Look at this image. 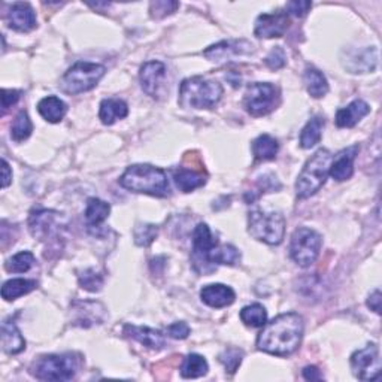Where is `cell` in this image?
<instances>
[{
  "mask_svg": "<svg viewBox=\"0 0 382 382\" xmlns=\"http://www.w3.org/2000/svg\"><path fill=\"white\" fill-rule=\"evenodd\" d=\"M303 327V318L296 312L278 315L263 326L257 336V348L276 357L290 355L302 343Z\"/></svg>",
  "mask_w": 382,
  "mask_h": 382,
  "instance_id": "cell-1",
  "label": "cell"
},
{
  "mask_svg": "<svg viewBox=\"0 0 382 382\" xmlns=\"http://www.w3.org/2000/svg\"><path fill=\"white\" fill-rule=\"evenodd\" d=\"M120 185L129 191L149 194L154 198L170 196L168 173L151 165H133L127 168L120 178Z\"/></svg>",
  "mask_w": 382,
  "mask_h": 382,
  "instance_id": "cell-2",
  "label": "cell"
},
{
  "mask_svg": "<svg viewBox=\"0 0 382 382\" xmlns=\"http://www.w3.org/2000/svg\"><path fill=\"white\" fill-rule=\"evenodd\" d=\"M223 87L217 81L202 76L184 79L179 87V103L185 108L207 109L221 100Z\"/></svg>",
  "mask_w": 382,
  "mask_h": 382,
  "instance_id": "cell-3",
  "label": "cell"
},
{
  "mask_svg": "<svg viewBox=\"0 0 382 382\" xmlns=\"http://www.w3.org/2000/svg\"><path fill=\"white\" fill-rule=\"evenodd\" d=\"M332 160L333 156L330 151L321 148L306 161L296 181V194L299 199H308L321 190L330 173Z\"/></svg>",
  "mask_w": 382,
  "mask_h": 382,
  "instance_id": "cell-4",
  "label": "cell"
},
{
  "mask_svg": "<svg viewBox=\"0 0 382 382\" xmlns=\"http://www.w3.org/2000/svg\"><path fill=\"white\" fill-rule=\"evenodd\" d=\"M78 358L74 354L43 355L32 366V375L39 381H71L78 372Z\"/></svg>",
  "mask_w": 382,
  "mask_h": 382,
  "instance_id": "cell-5",
  "label": "cell"
},
{
  "mask_svg": "<svg viewBox=\"0 0 382 382\" xmlns=\"http://www.w3.org/2000/svg\"><path fill=\"white\" fill-rule=\"evenodd\" d=\"M250 235L268 245H280L285 235V219L280 212L252 211L248 217Z\"/></svg>",
  "mask_w": 382,
  "mask_h": 382,
  "instance_id": "cell-6",
  "label": "cell"
},
{
  "mask_svg": "<svg viewBox=\"0 0 382 382\" xmlns=\"http://www.w3.org/2000/svg\"><path fill=\"white\" fill-rule=\"evenodd\" d=\"M107 72V67L90 63V62H76L62 78V88L67 95H79V93L90 91L95 88L99 81Z\"/></svg>",
  "mask_w": 382,
  "mask_h": 382,
  "instance_id": "cell-7",
  "label": "cell"
},
{
  "mask_svg": "<svg viewBox=\"0 0 382 382\" xmlns=\"http://www.w3.org/2000/svg\"><path fill=\"white\" fill-rule=\"evenodd\" d=\"M321 244V236L315 230L299 227L290 240V256L300 268H309L318 259Z\"/></svg>",
  "mask_w": 382,
  "mask_h": 382,
  "instance_id": "cell-8",
  "label": "cell"
},
{
  "mask_svg": "<svg viewBox=\"0 0 382 382\" xmlns=\"http://www.w3.org/2000/svg\"><path fill=\"white\" fill-rule=\"evenodd\" d=\"M280 105V90L269 83L251 84L245 93L244 107L252 117H263Z\"/></svg>",
  "mask_w": 382,
  "mask_h": 382,
  "instance_id": "cell-9",
  "label": "cell"
},
{
  "mask_svg": "<svg viewBox=\"0 0 382 382\" xmlns=\"http://www.w3.org/2000/svg\"><path fill=\"white\" fill-rule=\"evenodd\" d=\"M32 235L39 240H51L59 236L67 227V219L63 214L55 211H36L29 221Z\"/></svg>",
  "mask_w": 382,
  "mask_h": 382,
  "instance_id": "cell-10",
  "label": "cell"
},
{
  "mask_svg": "<svg viewBox=\"0 0 382 382\" xmlns=\"http://www.w3.org/2000/svg\"><path fill=\"white\" fill-rule=\"evenodd\" d=\"M218 245V240L212 236L210 227L200 223L194 228L193 233V264L198 272H210L206 266H211V257L212 252ZM211 269L214 268L211 266Z\"/></svg>",
  "mask_w": 382,
  "mask_h": 382,
  "instance_id": "cell-11",
  "label": "cell"
},
{
  "mask_svg": "<svg viewBox=\"0 0 382 382\" xmlns=\"http://www.w3.org/2000/svg\"><path fill=\"white\" fill-rule=\"evenodd\" d=\"M353 374L362 381H375L381 375L379 348L375 343H369L364 348L355 351L351 358Z\"/></svg>",
  "mask_w": 382,
  "mask_h": 382,
  "instance_id": "cell-12",
  "label": "cell"
},
{
  "mask_svg": "<svg viewBox=\"0 0 382 382\" xmlns=\"http://www.w3.org/2000/svg\"><path fill=\"white\" fill-rule=\"evenodd\" d=\"M254 51V46L247 39H235V41H223L215 45H211L210 48L203 51L206 59L215 63H224L238 59V57L248 55Z\"/></svg>",
  "mask_w": 382,
  "mask_h": 382,
  "instance_id": "cell-13",
  "label": "cell"
},
{
  "mask_svg": "<svg viewBox=\"0 0 382 382\" xmlns=\"http://www.w3.org/2000/svg\"><path fill=\"white\" fill-rule=\"evenodd\" d=\"M378 48L366 46V48H354L346 51V57L342 59L343 67L351 74L374 72L378 66Z\"/></svg>",
  "mask_w": 382,
  "mask_h": 382,
  "instance_id": "cell-14",
  "label": "cell"
},
{
  "mask_svg": "<svg viewBox=\"0 0 382 382\" xmlns=\"http://www.w3.org/2000/svg\"><path fill=\"white\" fill-rule=\"evenodd\" d=\"M166 79V66L165 63L153 60L146 62L139 72V81H141L142 90L148 96L158 99L161 96V91L165 88Z\"/></svg>",
  "mask_w": 382,
  "mask_h": 382,
  "instance_id": "cell-15",
  "label": "cell"
},
{
  "mask_svg": "<svg viewBox=\"0 0 382 382\" xmlns=\"http://www.w3.org/2000/svg\"><path fill=\"white\" fill-rule=\"evenodd\" d=\"M288 26H290V18L281 11H276L273 14H261L256 21L254 34L260 39L282 38Z\"/></svg>",
  "mask_w": 382,
  "mask_h": 382,
  "instance_id": "cell-16",
  "label": "cell"
},
{
  "mask_svg": "<svg viewBox=\"0 0 382 382\" xmlns=\"http://www.w3.org/2000/svg\"><path fill=\"white\" fill-rule=\"evenodd\" d=\"M360 151V146L353 145L342 149V151L332 160L330 165V173L333 179L339 182L350 179L354 173V161L357 158V154Z\"/></svg>",
  "mask_w": 382,
  "mask_h": 382,
  "instance_id": "cell-17",
  "label": "cell"
},
{
  "mask_svg": "<svg viewBox=\"0 0 382 382\" xmlns=\"http://www.w3.org/2000/svg\"><path fill=\"white\" fill-rule=\"evenodd\" d=\"M8 25L17 32H30L36 27V14L29 4H14L8 13Z\"/></svg>",
  "mask_w": 382,
  "mask_h": 382,
  "instance_id": "cell-18",
  "label": "cell"
},
{
  "mask_svg": "<svg viewBox=\"0 0 382 382\" xmlns=\"http://www.w3.org/2000/svg\"><path fill=\"white\" fill-rule=\"evenodd\" d=\"M200 299L205 305L219 309L233 303L236 294L230 287L224 284H210L205 285L200 290Z\"/></svg>",
  "mask_w": 382,
  "mask_h": 382,
  "instance_id": "cell-19",
  "label": "cell"
},
{
  "mask_svg": "<svg viewBox=\"0 0 382 382\" xmlns=\"http://www.w3.org/2000/svg\"><path fill=\"white\" fill-rule=\"evenodd\" d=\"M124 334L137 341L139 343H142L149 350L160 351L166 346L165 334L149 327H137V326H132V324H127V326L124 327Z\"/></svg>",
  "mask_w": 382,
  "mask_h": 382,
  "instance_id": "cell-20",
  "label": "cell"
},
{
  "mask_svg": "<svg viewBox=\"0 0 382 382\" xmlns=\"http://www.w3.org/2000/svg\"><path fill=\"white\" fill-rule=\"evenodd\" d=\"M370 112V108L364 100H354L351 102L348 107H345L342 109L338 111L336 114V125L342 127H354L358 121H362V118H364L366 115Z\"/></svg>",
  "mask_w": 382,
  "mask_h": 382,
  "instance_id": "cell-21",
  "label": "cell"
},
{
  "mask_svg": "<svg viewBox=\"0 0 382 382\" xmlns=\"http://www.w3.org/2000/svg\"><path fill=\"white\" fill-rule=\"evenodd\" d=\"M2 348L9 355H15L26 350V341L14 321L6 320L2 324Z\"/></svg>",
  "mask_w": 382,
  "mask_h": 382,
  "instance_id": "cell-22",
  "label": "cell"
},
{
  "mask_svg": "<svg viewBox=\"0 0 382 382\" xmlns=\"http://www.w3.org/2000/svg\"><path fill=\"white\" fill-rule=\"evenodd\" d=\"M129 115V107L121 99H105L100 103L99 118L105 125H111L117 120L125 118Z\"/></svg>",
  "mask_w": 382,
  "mask_h": 382,
  "instance_id": "cell-23",
  "label": "cell"
},
{
  "mask_svg": "<svg viewBox=\"0 0 382 382\" xmlns=\"http://www.w3.org/2000/svg\"><path fill=\"white\" fill-rule=\"evenodd\" d=\"M38 111L41 114V117L48 123H59L64 118V115L67 112V105L57 96H48L43 97L38 103Z\"/></svg>",
  "mask_w": 382,
  "mask_h": 382,
  "instance_id": "cell-24",
  "label": "cell"
},
{
  "mask_svg": "<svg viewBox=\"0 0 382 382\" xmlns=\"http://www.w3.org/2000/svg\"><path fill=\"white\" fill-rule=\"evenodd\" d=\"M303 81L308 93L314 99L324 97L329 93L327 78L315 67H306V71L303 74Z\"/></svg>",
  "mask_w": 382,
  "mask_h": 382,
  "instance_id": "cell-25",
  "label": "cell"
},
{
  "mask_svg": "<svg viewBox=\"0 0 382 382\" xmlns=\"http://www.w3.org/2000/svg\"><path fill=\"white\" fill-rule=\"evenodd\" d=\"M173 181H175L177 187L181 191L190 193L196 189L202 187V185L206 182V178L199 172L181 168V169H177L175 172H173Z\"/></svg>",
  "mask_w": 382,
  "mask_h": 382,
  "instance_id": "cell-26",
  "label": "cell"
},
{
  "mask_svg": "<svg viewBox=\"0 0 382 382\" xmlns=\"http://www.w3.org/2000/svg\"><path fill=\"white\" fill-rule=\"evenodd\" d=\"M38 287V282L33 280H22V278H15V280H9L2 287V297L6 302H13V300L29 294Z\"/></svg>",
  "mask_w": 382,
  "mask_h": 382,
  "instance_id": "cell-27",
  "label": "cell"
},
{
  "mask_svg": "<svg viewBox=\"0 0 382 382\" xmlns=\"http://www.w3.org/2000/svg\"><path fill=\"white\" fill-rule=\"evenodd\" d=\"M280 151V144L271 135H260L256 141L252 142V154L257 160L269 161L275 160L276 154Z\"/></svg>",
  "mask_w": 382,
  "mask_h": 382,
  "instance_id": "cell-28",
  "label": "cell"
},
{
  "mask_svg": "<svg viewBox=\"0 0 382 382\" xmlns=\"http://www.w3.org/2000/svg\"><path fill=\"white\" fill-rule=\"evenodd\" d=\"M111 205L97 198H91L87 200L86 207V221L90 227H97L109 217Z\"/></svg>",
  "mask_w": 382,
  "mask_h": 382,
  "instance_id": "cell-29",
  "label": "cell"
},
{
  "mask_svg": "<svg viewBox=\"0 0 382 382\" xmlns=\"http://www.w3.org/2000/svg\"><path fill=\"white\" fill-rule=\"evenodd\" d=\"M322 129H324V118L321 117L311 118L302 129V133H300V146L308 149L317 145L321 141Z\"/></svg>",
  "mask_w": 382,
  "mask_h": 382,
  "instance_id": "cell-30",
  "label": "cell"
},
{
  "mask_svg": "<svg viewBox=\"0 0 382 382\" xmlns=\"http://www.w3.org/2000/svg\"><path fill=\"white\" fill-rule=\"evenodd\" d=\"M210 370V366H207V362L205 360V357L199 354H189L184 358L182 366H181V375L184 378H200L205 376Z\"/></svg>",
  "mask_w": 382,
  "mask_h": 382,
  "instance_id": "cell-31",
  "label": "cell"
},
{
  "mask_svg": "<svg viewBox=\"0 0 382 382\" xmlns=\"http://www.w3.org/2000/svg\"><path fill=\"white\" fill-rule=\"evenodd\" d=\"M240 320L248 327L259 329L268 321V311L260 303H252L240 311Z\"/></svg>",
  "mask_w": 382,
  "mask_h": 382,
  "instance_id": "cell-32",
  "label": "cell"
},
{
  "mask_svg": "<svg viewBox=\"0 0 382 382\" xmlns=\"http://www.w3.org/2000/svg\"><path fill=\"white\" fill-rule=\"evenodd\" d=\"M32 132L33 124L29 118V115L26 111H21L15 117L13 127H11V137H13L15 142H22L32 135Z\"/></svg>",
  "mask_w": 382,
  "mask_h": 382,
  "instance_id": "cell-33",
  "label": "cell"
},
{
  "mask_svg": "<svg viewBox=\"0 0 382 382\" xmlns=\"http://www.w3.org/2000/svg\"><path fill=\"white\" fill-rule=\"evenodd\" d=\"M33 264H34L33 254L30 251H21L5 263V269L11 273H25L32 269Z\"/></svg>",
  "mask_w": 382,
  "mask_h": 382,
  "instance_id": "cell-34",
  "label": "cell"
},
{
  "mask_svg": "<svg viewBox=\"0 0 382 382\" xmlns=\"http://www.w3.org/2000/svg\"><path fill=\"white\" fill-rule=\"evenodd\" d=\"M240 260V252L233 245H217L212 252L211 263L212 264H226L235 266Z\"/></svg>",
  "mask_w": 382,
  "mask_h": 382,
  "instance_id": "cell-35",
  "label": "cell"
},
{
  "mask_svg": "<svg viewBox=\"0 0 382 382\" xmlns=\"http://www.w3.org/2000/svg\"><path fill=\"white\" fill-rule=\"evenodd\" d=\"M158 228L154 224H139L133 230L135 244L139 247H149L156 240Z\"/></svg>",
  "mask_w": 382,
  "mask_h": 382,
  "instance_id": "cell-36",
  "label": "cell"
},
{
  "mask_svg": "<svg viewBox=\"0 0 382 382\" xmlns=\"http://www.w3.org/2000/svg\"><path fill=\"white\" fill-rule=\"evenodd\" d=\"M78 282L81 288L90 292V293H96L100 292L103 287V276L96 272L95 269H87L83 273L78 276Z\"/></svg>",
  "mask_w": 382,
  "mask_h": 382,
  "instance_id": "cell-37",
  "label": "cell"
},
{
  "mask_svg": "<svg viewBox=\"0 0 382 382\" xmlns=\"http://www.w3.org/2000/svg\"><path fill=\"white\" fill-rule=\"evenodd\" d=\"M242 357H244V353H242L239 348H227L219 354L218 360L224 364L226 372L233 375L242 363Z\"/></svg>",
  "mask_w": 382,
  "mask_h": 382,
  "instance_id": "cell-38",
  "label": "cell"
},
{
  "mask_svg": "<svg viewBox=\"0 0 382 382\" xmlns=\"http://www.w3.org/2000/svg\"><path fill=\"white\" fill-rule=\"evenodd\" d=\"M179 6L178 2H170V0H160V2H153L149 5V11L154 18H163L166 15H170L175 13L177 8Z\"/></svg>",
  "mask_w": 382,
  "mask_h": 382,
  "instance_id": "cell-39",
  "label": "cell"
},
{
  "mask_svg": "<svg viewBox=\"0 0 382 382\" xmlns=\"http://www.w3.org/2000/svg\"><path fill=\"white\" fill-rule=\"evenodd\" d=\"M264 63L268 64L273 71L276 69H281L285 66L287 63V57H285V51L281 48V46H275V48L269 53V55L266 57Z\"/></svg>",
  "mask_w": 382,
  "mask_h": 382,
  "instance_id": "cell-40",
  "label": "cell"
},
{
  "mask_svg": "<svg viewBox=\"0 0 382 382\" xmlns=\"http://www.w3.org/2000/svg\"><path fill=\"white\" fill-rule=\"evenodd\" d=\"M312 8L311 2H305V0H294V2H288L285 9L288 14H292L294 17H303L309 13V9Z\"/></svg>",
  "mask_w": 382,
  "mask_h": 382,
  "instance_id": "cell-41",
  "label": "cell"
},
{
  "mask_svg": "<svg viewBox=\"0 0 382 382\" xmlns=\"http://www.w3.org/2000/svg\"><path fill=\"white\" fill-rule=\"evenodd\" d=\"M168 334H169L170 338H173V339H185V338H189V334H190L189 324H185L182 321L173 322V324H170V326L168 327Z\"/></svg>",
  "mask_w": 382,
  "mask_h": 382,
  "instance_id": "cell-42",
  "label": "cell"
},
{
  "mask_svg": "<svg viewBox=\"0 0 382 382\" xmlns=\"http://www.w3.org/2000/svg\"><path fill=\"white\" fill-rule=\"evenodd\" d=\"M18 99H20V91L4 88V90H2V109H4V114H5L11 107L15 105V103L18 102Z\"/></svg>",
  "mask_w": 382,
  "mask_h": 382,
  "instance_id": "cell-43",
  "label": "cell"
},
{
  "mask_svg": "<svg viewBox=\"0 0 382 382\" xmlns=\"http://www.w3.org/2000/svg\"><path fill=\"white\" fill-rule=\"evenodd\" d=\"M367 306L375 311L376 314H381V292L375 290L367 299Z\"/></svg>",
  "mask_w": 382,
  "mask_h": 382,
  "instance_id": "cell-44",
  "label": "cell"
},
{
  "mask_svg": "<svg viewBox=\"0 0 382 382\" xmlns=\"http://www.w3.org/2000/svg\"><path fill=\"white\" fill-rule=\"evenodd\" d=\"M303 378L306 381H320V379H322V374L320 372V369L315 366H306L303 369Z\"/></svg>",
  "mask_w": 382,
  "mask_h": 382,
  "instance_id": "cell-45",
  "label": "cell"
},
{
  "mask_svg": "<svg viewBox=\"0 0 382 382\" xmlns=\"http://www.w3.org/2000/svg\"><path fill=\"white\" fill-rule=\"evenodd\" d=\"M11 181H13V172H11L8 161L4 158L2 160V187L6 189L11 184Z\"/></svg>",
  "mask_w": 382,
  "mask_h": 382,
  "instance_id": "cell-46",
  "label": "cell"
}]
</instances>
